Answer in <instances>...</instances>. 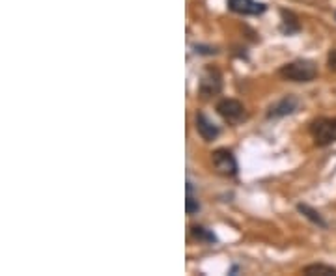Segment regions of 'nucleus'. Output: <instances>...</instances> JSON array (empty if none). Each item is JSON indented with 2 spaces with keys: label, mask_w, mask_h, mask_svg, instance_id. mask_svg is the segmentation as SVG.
<instances>
[{
  "label": "nucleus",
  "mask_w": 336,
  "mask_h": 276,
  "mask_svg": "<svg viewBox=\"0 0 336 276\" xmlns=\"http://www.w3.org/2000/svg\"><path fill=\"white\" fill-rule=\"evenodd\" d=\"M278 75L284 80L292 82H310L318 77V68L312 60H295L282 66L278 69Z\"/></svg>",
  "instance_id": "f257e3e1"
},
{
  "label": "nucleus",
  "mask_w": 336,
  "mask_h": 276,
  "mask_svg": "<svg viewBox=\"0 0 336 276\" xmlns=\"http://www.w3.org/2000/svg\"><path fill=\"white\" fill-rule=\"evenodd\" d=\"M308 131L318 147L330 146L336 142V118H318L310 123Z\"/></svg>",
  "instance_id": "f03ea898"
},
{
  "label": "nucleus",
  "mask_w": 336,
  "mask_h": 276,
  "mask_svg": "<svg viewBox=\"0 0 336 276\" xmlns=\"http://www.w3.org/2000/svg\"><path fill=\"white\" fill-rule=\"evenodd\" d=\"M217 112L220 114V118L228 122L230 125H239L241 122L247 120V108L243 106L241 101L237 99H222L217 104Z\"/></svg>",
  "instance_id": "7ed1b4c3"
},
{
  "label": "nucleus",
  "mask_w": 336,
  "mask_h": 276,
  "mask_svg": "<svg viewBox=\"0 0 336 276\" xmlns=\"http://www.w3.org/2000/svg\"><path fill=\"white\" fill-rule=\"evenodd\" d=\"M211 162H213L215 170L220 176H226V178H233L237 174V160L235 155L226 149V147H219L211 153Z\"/></svg>",
  "instance_id": "20e7f679"
},
{
  "label": "nucleus",
  "mask_w": 336,
  "mask_h": 276,
  "mask_svg": "<svg viewBox=\"0 0 336 276\" xmlns=\"http://www.w3.org/2000/svg\"><path fill=\"white\" fill-rule=\"evenodd\" d=\"M220 90H222V75H220L219 69L208 68L206 73L202 75L200 93L204 97H211V95H217Z\"/></svg>",
  "instance_id": "39448f33"
},
{
  "label": "nucleus",
  "mask_w": 336,
  "mask_h": 276,
  "mask_svg": "<svg viewBox=\"0 0 336 276\" xmlns=\"http://www.w3.org/2000/svg\"><path fill=\"white\" fill-rule=\"evenodd\" d=\"M299 108V99L295 95H286L282 97L280 101H276L275 104H271L267 111V118L269 120H276V118H284L294 114L295 111Z\"/></svg>",
  "instance_id": "423d86ee"
},
{
  "label": "nucleus",
  "mask_w": 336,
  "mask_h": 276,
  "mask_svg": "<svg viewBox=\"0 0 336 276\" xmlns=\"http://www.w3.org/2000/svg\"><path fill=\"white\" fill-rule=\"evenodd\" d=\"M228 8L233 13H241V15H262L267 6L256 0H228Z\"/></svg>",
  "instance_id": "0eeeda50"
},
{
  "label": "nucleus",
  "mask_w": 336,
  "mask_h": 276,
  "mask_svg": "<svg viewBox=\"0 0 336 276\" xmlns=\"http://www.w3.org/2000/svg\"><path fill=\"white\" fill-rule=\"evenodd\" d=\"M195 127L196 131H198V135L204 138V140H215L217 136H219V127L215 125L211 120H209L204 112H196V116H195Z\"/></svg>",
  "instance_id": "6e6552de"
},
{
  "label": "nucleus",
  "mask_w": 336,
  "mask_h": 276,
  "mask_svg": "<svg viewBox=\"0 0 336 276\" xmlns=\"http://www.w3.org/2000/svg\"><path fill=\"white\" fill-rule=\"evenodd\" d=\"M280 17H282V25L280 30L286 34V36H292V34H297L301 30V23L297 15L290 10H280Z\"/></svg>",
  "instance_id": "1a4fd4ad"
},
{
  "label": "nucleus",
  "mask_w": 336,
  "mask_h": 276,
  "mask_svg": "<svg viewBox=\"0 0 336 276\" xmlns=\"http://www.w3.org/2000/svg\"><path fill=\"white\" fill-rule=\"evenodd\" d=\"M303 274L306 276H336V267L323 263H312L303 269Z\"/></svg>",
  "instance_id": "9d476101"
},
{
  "label": "nucleus",
  "mask_w": 336,
  "mask_h": 276,
  "mask_svg": "<svg viewBox=\"0 0 336 276\" xmlns=\"http://www.w3.org/2000/svg\"><path fill=\"white\" fill-rule=\"evenodd\" d=\"M297 211H299L303 216H306L312 224H316V226H319V228H327V222L323 220V216L319 215L316 209H312L310 205H306V203H299V205H297Z\"/></svg>",
  "instance_id": "9b49d317"
},
{
  "label": "nucleus",
  "mask_w": 336,
  "mask_h": 276,
  "mask_svg": "<svg viewBox=\"0 0 336 276\" xmlns=\"http://www.w3.org/2000/svg\"><path fill=\"white\" fill-rule=\"evenodd\" d=\"M190 233H193V237H195L196 241H200V243H206V245H215L217 243V235H215L211 230H208V228L204 226H193L190 228Z\"/></svg>",
  "instance_id": "f8f14e48"
},
{
  "label": "nucleus",
  "mask_w": 336,
  "mask_h": 276,
  "mask_svg": "<svg viewBox=\"0 0 336 276\" xmlns=\"http://www.w3.org/2000/svg\"><path fill=\"white\" fill-rule=\"evenodd\" d=\"M198 209H200V203L193 196V192H187V200H185V211H187V215H195L198 213Z\"/></svg>",
  "instance_id": "ddd939ff"
},
{
  "label": "nucleus",
  "mask_w": 336,
  "mask_h": 276,
  "mask_svg": "<svg viewBox=\"0 0 336 276\" xmlns=\"http://www.w3.org/2000/svg\"><path fill=\"white\" fill-rule=\"evenodd\" d=\"M327 66H329L330 71H336V49H332L327 56Z\"/></svg>",
  "instance_id": "4468645a"
}]
</instances>
